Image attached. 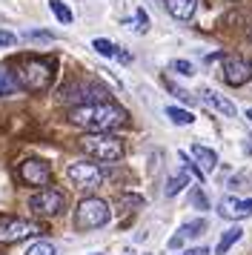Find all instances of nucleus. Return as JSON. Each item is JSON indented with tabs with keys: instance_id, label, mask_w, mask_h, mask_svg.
<instances>
[{
	"instance_id": "1",
	"label": "nucleus",
	"mask_w": 252,
	"mask_h": 255,
	"mask_svg": "<svg viewBox=\"0 0 252 255\" xmlns=\"http://www.w3.org/2000/svg\"><path fill=\"white\" fill-rule=\"evenodd\" d=\"M69 121H72L75 127L86 129V132H112V129L126 124V112L118 104L101 101V104L75 106V109L69 112Z\"/></svg>"
},
{
	"instance_id": "2",
	"label": "nucleus",
	"mask_w": 252,
	"mask_h": 255,
	"mask_svg": "<svg viewBox=\"0 0 252 255\" xmlns=\"http://www.w3.org/2000/svg\"><path fill=\"white\" fill-rule=\"evenodd\" d=\"M80 149L98 158V161H121L124 158V140L115 138L112 132H89L80 138Z\"/></svg>"
},
{
	"instance_id": "3",
	"label": "nucleus",
	"mask_w": 252,
	"mask_h": 255,
	"mask_svg": "<svg viewBox=\"0 0 252 255\" xmlns=\"http://www.w3.org/2000/svg\"><path fill=\"white\" fill-rule=\"evenodd\" d=\"M109 204L101 198H83L75 209V227L78 230H98L109 224Z\"/></svg>"
},
{
	"instance_id": "4",
	"label": "nucleus",
	"mask_w": 252,
	"mask_h": 255,
	"mask_svg": "<svg viewBox=\"0 0 252 255\" xmlns=\"http://www.w3.org/2000/svg\"><path fill=\"white\" fill-rule=\"evenodd\" d=\"M17 81H20L23 89L29 92H46L49 83H52V63L46 60H26L20 69H17Z\"/></svg>"
},
{
	"instance_id": "5",
	"label": "nucleus",
	"mask_w": 252,
	"mask_h": 255,
	"mask_svg": "<svg viewBox=\"0 0 252 255\" xmlns=\"http://www.w3.org/2000/svg\"><path fill=\"white\" fill-rule=\"evenodd\" d=\"M40 224L26 218H14V215H0V244H17L23 238L40 235Z\"/></svg>"
},
{
	"instance_id": "6",
	"label": "nucleus",
	"mask_w": 252,
	"mask_h": 255,
	"mask_svg": "<svg viewBox=\"0 0 252 255\" xmlns=\"http://www.w3.org/2000/svg\"><path fill=\"white\" fill-rule=\"evenodd\" d=\"M69 181L78 186V189H98L103 184V172L98 163H86V161H78V163H69Z\"/></svg>"
},
{
	"instance_id": "7",
	"label": "nucleus",
	"mask_w": 252,
	"mask_h": 255,
	"mask_svg": "<svg viewBox=\"0 0 252 255\" xmlns=\"http://www.w3.org/2000/svg\"><path fill=\"white\" fill-rule=\"evenodd\" d=\"M17 175H20L23 184H29V186H49L52 184V169L40 158H26L17 166Z\"/></svg>"
},
{
	"instance_id": "8",
	"label": "nucleus",
	"mask_w": 252,
	"mask_h": 255,
	"mask_svg": "<svg viewBox=\"0 0 252 255\" xmlns=\"http://www.w3.org/2000/svg\"><path fill=\"white\" fill-rule=\"evenodd\" d=\"M63 207H66V198L57 189H40L29 198V209L34 215H57Z\"/></svg>"
},
{
	"instance_id": "9",
	"label": "nucleus",
	"mask_w": 252,
	"mask_h": 255,
	"mask_svg": "<svg viewBox=\"0 0 252 255\" xmlns=\"http://www.w3.org/2000/svg\"><path fill=\"white\" fill-rule=\"evenodd\" d=\"M224 81L229 83V86H244V83L252 78V63L247 58H241V55H229V58H224Z\"/></svg>"
},
{
	"instance_id": "10",
	"label": "nucleus",
	"mask_w": 252,
	"mask_h": 255,
	"mask_svg": "<svg viewBox=\"0 0 252 255\" xmlns=\"http://www.w3.org/2000/svg\"><path fill=\"white\" fill-rule=\"evenodd\" d=\"M218 212L229 221H244L252 215V198H235V195H224L218 201Z\"/></svg>"
},
{
	"instance_id": "11",
	"label": "nucleus",
	"mask_w": 252,
	"mask_h": 255,
	"mask_svg": "<svg viewBox=\"0 0 252 255\" xmlns=\"http://www.w3.org/2000/svg\"><path fill=\"white\" fill-rule=\"evenodd\" d=\"M60 98L63 101H78V106L86 104H101L106 92L101 86H89V83H78V86H69V89H60Z\"/></svg>"
},
{
	"instance_id": "12",
	"label": "nucleus",
	"mask_w": 252,
	"mask_h": 255,
	"mask_svg": "<svg viewBox=\"0 0 252 255\" xmlns=\"http://www.w3.org/2000/svg\"><path fill=\"white\" fill-rule=\"evenodd\" d=\"M198 3H201V0H163L166 12H169L175 20H192L195 12H198Z\"/></svg>"
},
{
	"instance_id": "13",
	"label": "nucleus",
	"mask_w": 252,
	"mask_h": 255,
	"mask_svg": "<svg viewBox=\"0 0 252 255\" xmlns=\"http://www.w3.org/2000/svg\"><path fill=\"white\" fill-rule=\"evenodd\" d=\"M201 98H204V104H209L212 109H218L221 115H227V118H235V104H232V101H227L224 95L212 92V89H204V92H201Z\"/></svg>"
},
{
	"instance_id": "14",
	"label": "nucleus",
	"mask_w": 252,
	"mask_h": 255,
	"mask_svg": "<svg viewBox=\"0 0 252 255\" xmlns=\"http://www.w3.org/2000/svg\"><path fill=\"white\" fill-rule=\"evenodd\" d=\"M192 158L198 161V166H201L204 172H212V169L218 166V155L209 149V146H201V143H195L192 146Z\"/></svg>"
},
{
	"instance_id": "15",
	"label": "nucleus",
	"mask_w": 252,
	"mask_h": 255,
	"mask_svg": "<svg viewBox=\"0 0 252 255\" xmlns=\"http://www.w3.org/2000/svg\"><path fill=\"white\" fill-rule=\"evenodd\" d=\"M241 235H244V230H241V227H229V230L221 235V241H218L215 253H218V255H224L229 247H232V244H238V241H241Z\"/></svg>"
},
{
	"instance_id": "16",
	"label": "nucleus",
	"mask_w": 252,
	"mask_h": 255,
	"mask_svg": "<svg viewBox=\"0 0 252 255\" xmlns=\"http://www.w3.org/2000/svg\"><path fill=\"white\" fill-rule=\"evenodd\" d=\"M166 115H169L172 124H178V127H189L195 124V115L189 109H178V106H166Z\"/></svg>"
},
{
	"instance_id": "17",
	"label": "nucleus",
	"mask_w": 252,
	"mask_h": 255,
	"mask_svg": "<svg viewBox=\"0 0 252 255\" xmlns=\"http://www.w3.org/2000/svg\"><path fill=\"white\" fill-rule=\"evenodd\" d=\"M17 86H20V81H17L14 72H6V69L0 72V95H14Z\"/></svg>"
},
{
	"instance_id": "18",
	"label": "nucleus",
	"mask_w": 252,
	"mask_h": 255,
	"mask_svg": "<svg viewBox=\"0 0 252 255\" xmlns=\"http://www.w3.org/2000/svg\"><path fill=\"white\" fill-rule=\"evenodd\" d=\"M204 230H206V221L204 218H195V221H186L178 232H181L183 238H198V235H204Z\"/></svg>"
},
{
	"instance_id": "19",
	"label": "nucleus",
	"mask_w": 252,
	"mask_h": 255,
	"mask_svg": "<svg viewBox=\"0 0 252 255\" xmlns=\"http://www.w3.org/2000/svg\"><path fill=\"white\" fill-rule=\"evenodd\" d=\"M186 184H189V175H186V172H178V175H172L169 181H166V189H163V192H166L169 198H175Z\"/></svg>"
},
{
	"instance_id": "20",
	"label": "nucleus",
	"mask_w": 252,
	"mask_h": 255,
	"mask_svg": "<svg viewBox=\"0 0 252 255\" xmlns=\"http://www.w3.org/2000/svg\"><path fill=\"white\" fill-rule=\"evenodd\" d=\"M92 49H95L101 58H115V55H118V46H115L112 40H106V37H95V40H92Z\"/></svg>"
},
{
	"instance_id": "21",
	"label": "nucleus",
	"mask_w": 252,
	"mask_h": 255,
	"mask_svg": "<svg viewBox=\"0 0 252 255\" xmlns=\"http://www.w3.org/2000/svg\"><path fill=\"white\" fill-rule=\"evenodd\" d=\"M49 9L55 12V17L60 20V23H72V17H75L72 9H69L66 3H60V0H49Z\"/></svg>"
},
{
	"instance_id": "22",
	"label": "nucleus",
	"mask_w": 252,
	"mask_h": 255,
	"mask_svg": "<svg viewBox=\"0 0 252 255\" xmlns=\"http://www.w3.org/2000/svg\"><path fill=\"white\" fill-rule=\"evenodd\" d=\"M26 255H55V244L52 241H37V244H32V247L26 250Z\"/></svg>"
},
{
	"instance_id": "23",
	"label": "nucleus",
	"mask_w": 252,
	"mask_h": 255,
	"mask_svg": "<svg viewBox=\"0 0 252 255\" xmlns=\"http://www.w3.org/2000/svg\"><path fill=\"white\" fill-rule=\"evenodd\" d=\"M178 158H181V161L183 163H186V169H189V172H192L195 175V178H198V181H204V169H201V166H198V163H192V161H189V155H186V152H178Z\"/></svg>"
},
{
	"instance_id": "24",
	"label": "nucleus",
	"mask_w": 252,
	"mask_h": 255,
	"mask_svg": "<svg viewBox=\"0 0 252 255\" xmlns=\"http://www.w3.org/2000/svg\"><path fill=\"white\" fill-rule=\"evenodd\" d=\"M172 69L178 72V75H183V78H189V75H192V63H189V60H175Z\"/></svg>"
},
{
	"instance_id": "25",
	"label": "nucleus",
	"mask_w": 252,
	"mask_h": 255,
	"mask_svg": "<svg viewBox=\"0 0 252 255\" xmlns=\"http://www.w3.org/2000/svg\"><path fill=\"white\" fill-rule=\"evenodd\" d=\"M192 207H201V212H204V209H209V201H206V195L201 192V189L192 195Z\"/></svg>"
},
{
	"instance_id": "26",
	"label": "nucleus",
	"mask_w": 252,
	"mask_h": 255,
	"mask_svg": "<svg viewBox=\"0 0 252 255\" xmlns=\"http://www.w3.org/2000/svg\"><path fill=\"white\" fill-rule=\"evenodd\" d=\"M135 29L140 32V35L149 29V17H146V12H143V9H137V26H135Z\"/></svg>"
},
{
	"instance_id": "27",
	"label": "nucleus",
	"mask_w": 252,
	"mask_h": 255,
	"mask_svg": "<svg viewBox=\"0 0 252 255\" xmlns=\"http://www.w3.org/2000/svg\"><path fill=\"white\" fill-rule=\"evenodd\" d=\"M14 43H17V37L11 32H0V46H14Z\"/></svg>"
},
{
	"instance_id": "28",
	"label": "nucleus",
	"mask_w": 252,
	"mask_h": 255,
	"mask_svg": "<svg viewBox=\"0 0 252 255\" xmlns=\"http://www.w3.org/2000/svg\"><path fill=\"white\" fill-rule=\"evenodd\" d=\"M183 241H186V238H183L181 232H178V235H172V238H169V244H166V247H169V250H181Z\"/></svg>"
},
{
	"instance_id": "29",
	"label": "nucleus",
	"mask_w": 252,
	"mask_h": 255,
	"mask_svg": "<svg viewBox=\"0 0 252 255\" xmlns=\"http://www.w3.org/2000/svg\"><path fill=\"white\" fill-rule=\"evenodd\" d=\"M181 255H209V250H206V247H192V250H186V253H181Z\"/></svg>"
},
{
	"instance_id": "30",
	"label": "nucleus",
	"mask_w": 252,
	"mask_h": 255,
	"mask_svg": "<svg viewBox=\"0 0 252 255\" xmlns=\"http://www.w3.org/2000/svg\"><path fill=\"white\" fill-rule=\"evenodd\" d=\"M247 115H250V118H252V109H250V112H247Z\"/></svg>"
},
{
	"instance_id": "31",
	"label": "nucleus",
	"mask_w": 252,
	"mask_h": 255,
	"mask_svg": "<svg viewBox=\"0 0 252 255\" xmlns=\"http://www.w3.org/2000/svg\"><path fill=\"white\" fill-rule=\"evenodd\" d=\"M250 37H252V32H250Z\"/></svg>"
}]
</instances>
